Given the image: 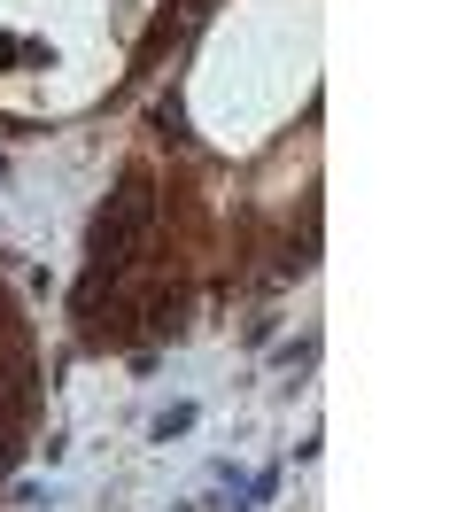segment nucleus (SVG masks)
<instances>
[{
  "label": "nucleus",
  "mask_w": 465,
  "mask_h": 512,
  "mask_svg": "<svg viewBox=\"0 0 465 512\" xmlns=\"http://www.w3.org/2000/svg\"><path fill=\"white\" fill-rule=\"evenodd\" d=\"M148 225H155V179L132 163L117 179V194H109V210L93 218V264H86V280H78V303H93L109 280H124V264L148 241Z\"/></svg>",
  "instance_id": "nucleus-1"
},
{
  "label": "nucleus",
  "mask_w": 465,
  "mask_h": 512,
  "mask_svg": "<svg viewBox=\"0 0 465 512\" xmlns=\"http://www.w3.org/2000/svg\"><path fill=\"white\" fill-rule=\"evenodd\" d=\"M194 427V404H171V412L155 419V443H171V435H186Z\"/></svg>",
  "instance_id": "nucleus-2"
}]
</instances>
